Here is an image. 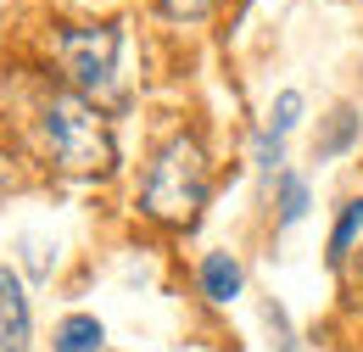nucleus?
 Returning <instances> with one entry per match:
<instances>
[{
  "label": "nucleus",
  "instance_id": "1",
  "mask_svg": "<svg viewBox=\"0 0 363 352\" xmlns=\"http://www.w3.org/2000/svg\"><path fill=\"white\" fill-rule=\"evenodd\" d=\"M207 196H213V163H207L201 140L184 134V129L168 134V145L151 157L140 207H145L157 224H168V229H190V224L201 219Z\"/></svg>",
  "mask_w": 363,
  "mask_h": 352
},
{
  "label": "nucleus",
  "instance_id": "6",
  "mask_svg": "<svg viewBox=\"0 0 363 352\" xmlns=\"http://www.w3.org/2000/svg\"><path fill=\"white\" fill-rule=\"evenodd\" d=\"M358 129H363L358 112H352V106H335V112H330V123H324V134L313 140V157H318V163H335L341 151H352Z\"/></svg>",
  "mask_w": 363,
  "mask_h": 352
},
{
  "label": "nucleus",
  "instance_id": "13",
  "mask_svg": "<svg viewBox=\"0 0 363 352\" xmlns=\"http://www.w3.org/2000/svg\"><path fill=\"white\" fill-rule=\"evenodd\" d=\"M218 0H162V11L168 17H184V23H196V17H207Z\"/></svg>",
  "mask_w": 363,
  "mask_h": 352
},
{
  "label": "nucleus",
  "instance_id": "5",
  "mask_svg": "<svg viewBox=\"0 0 363 352\" xmlns=\"http://www.w3.org/2000/svg\"><path fill=\"white\" fill-rule=\"evenodd\" d=\"M240 285H246V274L235 263V252H207L201 258V297L207 302H235Z\"/></svg>",
  "mask_w": 363,
  "mask_h": 352
},
{
  "label": "nucleus",
  "instance_id": "7",
  "mask_svg": "<svg viewBox=\"0 0 363 352\" xmlns=\"http://www.w3.org/2000/svg\"><path fill=\"white\" fill-rule=\"evenodd\" d=\"M101 341H106V330L90 313H67L56 324V352H101Z\"/></svg>",
  "mask_w": 363,
  "mask_h": 352
},
{
  "label": "nucleus",
  "instance_id": "12",
  "mask_svg": "<svg viewBox=\"0 0 363 352\" xmlns=\"http://www.w3.org/2000/svg\"><path fill=\"white\" fill-rule=\"evenodd\" d=\"M257 163H263L269 174L279 168V163H285V140H279L274 129H263V134H257Z\"/></svg>",
  "mask_w": 363,
  "mask_h": 352
},
{
  "label": "nucleus",
  "instance_id": "2",
  "mask_svg": "<svg viewBox=\"0 0 363 352\" xmlns=\"http://www.w3.org/2000/svg\"><path fill=\"white\" fill-rule=\"evenodd\" d=\"M40 129H45L50 163L73 179H101L112 174L118 163V145H112V129H106V112L90 106L84 95L73 89H50L40 101Z\"/></svg>",
  "mask_w": 363,
  "mask_h": 352
},
{
  "label": "nucleus",
  "instance_id": "3",
  "mask_svg": "<svg viewBox=\"0 0 363 352\" xmlns=\"http://www.w3.org/2000/svg\"><path fill=\"white\" fill-rule=\"evenodd\" d=\"M118 45H123V34H118L112 23L62 28L56 45H50L56 62H62V73H67V84H73V95H84V101L101 106V112L123 106V84H118Z\"/></svg>",
  "mask_w": 363,
  "mask_h": 352
},
{
  "label": "nucleus",
  "instance_id": "11",
  "mask_svg": "<svg viewBox=\"0 0 363 352\" xmlns=\"http://www.w3.org/2000/svg\"><path fill=\"white\" fill-rule=\"evenodd\" d=\"M263 319H269V330H274V352H302V341H296V330H291V319H285L279 302H269Z\"/></svg>",
  "mask_w": 363,
  "mask_h": 352
},
{
  "label": "nucleus",
  "instance_id": "10",
  "mask_svg": "<svg viewBox=\"0 0 363 352\" xmlns=\"http://www.w3.org/2000/svg\"><path fill=\"white\" fill-rule=\"evenodd\" d=\"M308 213V185L296 174H279V224H296Z\"/></svg>",
  "mask_w": 363,
  "mask_h": 352
},
{
  "label": "nucleus",
  "instance_id": "8",
  "mask_svg": "<svg viewBox=\"0 0 363 352\" xmlns=\"http://www.w3.org/2000/svg\"><path fill=\"white\" fill-rule=\"evenodd\" d=\"M358 241H363V202H347V207H341V224H335V235H330V263L341 268L352 252H358Z\"/></svg>",
  "mask_w": 363,
  "mask_h": 352
},
{
  "label": "nucleus",
  "instance_id": "14",
  "mask_svg": "<svg viewBox=\"0 0 363 352\" xmlns=\"http://www.w3.org/2000/svg\"><path fill=\"white\" fill-rule=\"evenodd\" d=\"M28 268H34V274H50V258H45L40 241H28Z\"/></svg>",
  "mask_w": 363,
  "mask_h": 352
},
{
  "label": "nucleus",
  "instance_id": "4",
  "mask_svg": "<svg viewBox=\"0 0 363 352\" xmlns=\"http://www.w3.org/2000/svg\"><path fill=\"white\" fill-rule=\"evenodd\" d=\"M0 352H28V297L11 268H0Z\"/></svg>",
  "mask_w": 363,
  "mask_h": 352
},
{
  "label": "nucleus",
  "instance_id": "9",
  "mask_svg": "<svg viewBox=\"0 0 363 352\" xmlns=\"http://www.w3.org/2000/svg\"><path fill=\"white\" fill-rule=\"evenodd\" d=\"M296 123H302V89H279V95H274V112H269V129L285 140Z\"/></svg>",
  "mask_w": 363,
  "mask_h": 352
}]
</instances>
